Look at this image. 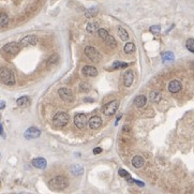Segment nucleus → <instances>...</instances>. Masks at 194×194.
I'll list each match as a JSON object with an SVG mask.
<instances>
[{"label":"nucleus","mask_w":194,"mask_h":194,"mask_svg":"<svg viewBox=\"0 0 194 194\" xmlns=\"http://www.w3.org/2000/svg\"><path fill=\"white\" fill-rule=\"evenodd\" d=\"M69 186V180L64 176H56L50 180L48 187L53 191H62Z\"/></svg>","instance_id":"1"},{"label":"nucleus","mask_w":194,"mask_h":194,"mask_svg":"<svg viewBox=\"0 0 194 194\" xmlns=\"http://www.w3.org/2000/svg\"><path fill=\"white\" fill-rule=\"evenodd\" d=\"M0 81L8 86H13L15 84V76L9 68L2 67L0 68Z\"/></svg>","instance_id":"2"},{"label":"nucleus","mask_w":194,"mask_h":194,"mask_svg":"<svg viewBox=\"0 0 194 194\" xmlns=\"http://www.w3.org/2000/svg\"><path fill=\"white\" fill-rule=\"evenodd\" d=\"M69 120H70V117L68 114L64 113V112H59V113L56 114L55 117H54L53 123L57 128H61V127H64V125L69 122Z\"/></svg>","instance_id":"3"},{"label":"nucleus","mask_w":194,"mask_h":194,"mask_svg":"<svg viewBox=\"0 0 194 194\" xmlns=\"http://www.w3.org/2000/svg\"><path fill=\"white\" fill-rule=\"evenodd\" d=\"M119 106V101L114 100L110 101L108 103H106L102 107V112H103L104 115H107V116H112L114 114L116 113V110H118Z\"/></svg>","instance_id":"4"},{"label":"nucleus","mask_w":194,"mask_h":194,"mask_svg":"<svg viewBox=\"0 0 194 194\" xmlns=\"http://www.w3.org/2000/svg\"><path fill=\"white\" fill-rule=\"evenodd\" d=\"M84 52H85V55H86L91 61H93V62H99V61L101 60L100 53H99L94 47L88 45V46L85 47Z\"/></svg>","instance_id":"5"},{"label":"nucleus","mask_w":194,"mask_h":194,"mask_svg":"<svg viewBox=\"0 0 194 194\" xmlns=\"http://www.w3.org/2000/svg\"><path fill=\"white\" fill-rule=\"evenodd\" d=\"M19 50H21V45H19V43H16V42L6 43L2 47V53L10 54V55H16L17 53H19Z\"/></svg>","instance_id":"6"},{"label":"nucleus","mask_w":194,"mask_h":194,"mask_svg":"<svg viewBox=\"0 0 194 194\" xmlns=\"http://www.w3.org/2000/svg\"><path fill=\"white\" fill-rule=\"evenodd\" d=\"M39 42V39L38 37H35V35H26L24 38L21 40L19 42V45L23 47H27V46H35L37 45Z\"/></svg>","instance_id":"7"},{"label":"nucleus","mask_w":194,"mask_h":194,"mask_svg":"<svg viewBox=\"0 0 194 194\" xmlns=\"http://www.w3.org/2000/svg\"><path fill=\"white\" fill-rule=\"evenodd\" d=\"M58 94L66 102H72L74 100V96H73L72 91L70 90L69 88H60V89H58Z\"/></svg>","instance_id":"8"},{"label":"nucleus","mask_w":194,"mask_h":194,"mask_svg":"<svg viewBox=\"0 0 194 194\" xmlns=\"http://www.w3.org/2000/svg\"><path fill=\"white\" fill-rule=\"evenodd\" d=\"M74 123L78 129H84L88 123L87 117L84 114H77L74 117Z\"/></svg>","instance_id":"9"},{"label":"nucleus","mask_w":194,"mask_h":194,"mask_svg":"<svg viewBox=\"0 0 194 194\" xmlns=\"http://www.w3.org/2000/svg\"><path fill=\"white\" fill-rule=\"evenodd\" d=\"M24 135H25V138H27V139H33V138H38L40 136L41 131L35 127H30L26 130Z\"/></svg>","instance_id":"10"},{"label":"nucleus","mask_w":194,"mask_h":194,"mask_svg":"<svg viewBox=\"0 0 194 194\" xmlns=\"http://www.w3.org/2000/svg\"><path fill=\"white\" fill-rule=\"evenodd\" d=\"M83 74L86 76H89V77H96L98 75V70L97 68H94L92 66H85L81 70Z\"/></svg>","instance_id":"11"},{"label":"nucleus","mask_w":194,"mask_h":194,"mask_svg":"<svg viewBox=\"0 0 194 194\" xmlns=\"http://www.w3.org/2000/svg\"><path fill=\"white\" fill-rule=\"evenodd\" d=\"M88 123H89V127L92 130H97V129H99L102 125V119L99 116H92L89 119Z\"/></svg>","instance_id":"12"},{"label":"nucleus","mask_w":194,"mask_h":194,"mask_svg":"<svg viewBox=\"0 0 194 194\" xmlns=\"http://www.w3.org/2000/svg\"><path fill=\"white\" fill-rule=\"evenodd\" d=\"M133 81H134V74L131 70H128L125 73V76H123V84H125V87H131Z\"/></svg>","instance_id":"13"},{"label":"nucleus","mask_w":194,"mask_h":194,"mask_svg":"<svg viewBox=\"0 0 194 194\" xmlns=\"http://www.w3.org/2000/svg\"><path fill=\"white\" fill-rule=\"evenodd\" d=\"M31 164L35 166V169H44L46 167L47 162L46 160L44 158H35V159L31 161Z\"/></svg>","instance_id":"14"},{"label":"nucleus","mask_w":194,"mask_h":194,"mask_svg":"<svg viewBox=\"0 0 194 194\" xmlns=\"http://www.w3.org/2000/svg\"><path fill=\"white\" fill-rule=\"evenodd\" d=\"M181 83L179 81H172L171 83L169 84V92H172V93H177L179 91L181 90Z\"/></svg>","instance_id":"15"},{"label":"nucleus","mask_w":194,"mask_h":194,"mask_svg":"<svg viewBox=\"0 0 194 194\" xmlns=\"http://www.w3.org/2000/svg\"><path fill=\"white\" fill-rule=\"evenodd\" d=\"M145 164V160L142 156H135L132 159V165L134 166L135 169H142Z\"/></svg>","instance_id":"16"},{"label":"nucleus","mask_w":194,"mask_h":194,"mask_svg":"<svg viewBox=\"0 0 194 194\" xmlns=\"http://www.w3.org/2000/svg\"><path fill=\"white\" fill-rule=\"evenodd\" d=\"M147 103V98L141 94V96H137V97L134 99V105L138 108H142V107H144Z\"/></svg>","instance_id":"17"},{"label":"nucleus","mask_w":194,"mask_h":194,"mask_svg":"<svg viewBox=\"0 0 194 194\" xmlns=\"http://www.w3.org/2000/svg\"><path fill=\"white\" fill-rule=\"evenodd\" d=\"M16 104H17V106H19V107H26L30 104V99H29V97H27V96H23V97L18 98V99L16 100Z\"/></svg>","instance_id":"18"},{"label":"nucleus","mask_w":194,"mask_h":194,"mask_svg":"<svg viewBox=\"0 0 194 194\" xmlns=\"http://www.w3.org/2000/svg\"><path fill=\"white\" fill-rule=\"evenodd\" d=\"M117 29H118L119 38L121 39L122 41H128L129 40V33H128V31H127V30H125L123 27H120V26H119Z\"/></svg>","instance_id":"19"},{"label":"nucleus","mask_w":194,"mask_h":194,"mask_svg":"<svg viewBox=\"0 0 194 194\" xmlns=\"http://www.w3.org/2000/svg\"><path fill=\"white\" fill-rule=\"evenodd\" d=\"M71 172L73 173V175L79 176L84 173V169H83V166L79 165V164H75V165H73L72 167H71Z\"/></svg>","instance_id":"20"},{"label":"nucleus","mask_w":194,"mask_h":194,"mask_svg":"<svg viewBox=\"0 0 194 194\" xmlns=\"http://www.w3.org/2000/svg\"><path fill=\"white\" fill-rule=\"evenodd\" d=\"M86 30L89 33H93V32L98 31L99 30V25L98 23H89L87 26H86Z\"/></svg>","instance_id":"21"},{"label":"nucleus","mask_w":194,"mask_h":194,"mask_svg":"<svg viewBox=\"0 0 194 194\" xmlns=\"http://www.w3.org/2000/svg\"><path fill=\"white\" fill-rule=\"evenodd\" d=\"M149 98H150L151 102H154V103H158V102L161 100V93H160L159 91H151Z\"/></svg>","instance_id":"22"},{"label":"nucleus","mask_w":194,"mask_h":194,"mask_svg":"<svg viewBox=\"0 0 194 194\" xmlns=\"http://www.w3.org/2000/svg\"><path fill=\"white\" fill-rule=\"evenodd\" d=\"M9 25V16L6 13H0V27H6Z\"/></svg>","instance_id":"23"},{"label":"nucleus","mask_w":194,"mask_h":194,"mask_svg":"<svg viewBox=\"0 0 194 194\" xmlns=\"http://www.w3.org/2000/svg\"><path fill=\"white\" fill-rule=\"evenodd\" d=\"M98 8H96V6H92V8H90V9H88L86 12H85V16L87 17V18H91V17H93V16H96L98 14Z\"/></svg>","instance_id":"24"},{"label":"nucleus","mask_w":194,"mask_h":194,"mask_svg":"<svg viewBox=\"0 0 194 194\" xmlns=\"http://www.w3.org/2000/svg\"><path fill=\"white\" fill-rule=\"evenodd\" d=\"M104 42H105L110 47H115L117 45V42H116V40H115V38H114L113 35H110L104 39Z\"/></svg>","instance_id":"25"},{"label":"nucleus","mask_w":194,"mask_h":194,"mask_svg":"<svg viewBox=\"0 0 194 194\" xmlns=\"http://www.w3.org/2000/svg\"><path fill=\"white\" fill-rule=\"evenodd\" d=\"M175 56H174V54L172 52H165V53L162 54V60L164 62H167V61H172L174 60Z\"/></svg>","instance_id":"26"},{"label":"nucleus","mask_w":194,"mask_h":194,"mask_svg":"<svg viewBox=\"0 0 194 194\" xmlns=\"http://www.w3.org/2000/svg\"><path fill=\"white\" fill-rule=\"evenodd\" d=\"M119 175L121 176V177H123V178H125L127 180H128L129 182H133L134 181V179H132L131 178V176H130V174H129L125 169H119Z\"/></svg>","instance_id":"27"},{"label":"nucleus","mask_w":194,"mask_h":194,"mask_svg":"<svg viewBox=\"0 0 194 194\" xmlns=\"http://www.w3.org/2000/svg\"><path fill=\"white\" fill-rule=\"evenodd\" d=\"M135 50V45L134 43H132V42H129L125 45V54H131L132 52H134Z\"/></svg>","instance_id":"28"},{"label":"nucleus","mask_w":194,"mask_h":194,"mask_svg":"<svg viewBox=\"0 0 194 194\" xmlns=\"http://www.w3.org/2000/svg\"><path fill=\"white\" fill-rule=\"evenodd\" d=\"M129 66V63L127 62H121V61H115L113 63L112 68L113 69H123V68H127Z\"/></svg>","instance_id":"29"},{"label":"nucleus","mask_w":194,"mask_h":194,"mask_svg":"<svg viewBox=\"0 0 194 194\" xmlns=\"http://www.w3.org/2000/svg\"><path fill=\"white\" fill-rule=\"evenodd\" d=\"M186 46L191 53L194 54V39H188L186 42Z\"/></svg>","instance_id":"30"},{"label":"nucleus","mask_w":194,"mask_h":194,"mask_svg":"<svg viewBox=\"0 0 194 194\" xmlns=\"http://www.w3.org/2000/svg\"><path fill=\"white\" fill-rule=\"evenodd\" d=\"M98 35H99V37H100L102 40H104V39L106 38L107 35H110L108 33V31H107L106 29H104V28H100L99 30H98Z\"/></svg>","instance_id":"31"},{"label":"nucleus","mask_w":194,"mask_h":194,"mask_svg":"<svg viewBox=\"0 0 194 194\" xmlns=\"http://www.w3.org/2000/svg\"><path fill=\"white\" fill-rule=\"evenodd\" d=\"M59 60V57H58V55L57 54H53L52 56L48 58V60H47V62L48 63H55V62H57Z\"/></svg>","instance_id":"32"},{"label":"nucleus","mask_w":194,"mask_h":194,"mask_svg":"<svg viewBox=\"0 0 194 194\" xmlns=\"http://www.w3.org/2000/svg\"><path fill=\"white\" fill-rule=\"evenodd\" d=\"M150 31L154 32V33H158V32L161 31V27L159 25H156V26H151L150 27Z\"/></svg>","instance_id":"33"},{"label":"nucleus","mask_w":194,"mask_h":194,"mask_svg":"<svg viewBox=\"0 0 194 194\" xmlns=\"http://www.w3.org/2000/svg\"><path fill=\"white\" fill-rule=\"evenodd\" d=\"M101 152H102V148L97 147V148H94L93 149V154H101Z\"/></svg>","instance_id":"34"},{"label":"nucleus","mask_w":194,"mask_h":194,"mask_svg":"<svg viewBox=\"0 0 194 194\" xmlns=\"http://www.w3.org/2000/svg\"><path fill=\"white\" fill-rule=\"evenodd\" d=\"M122 131L125 132V133L130 132V127H128V125H123V127H122Z\"/></svg>","instance_id":"35"},{"label":"nucleus","mask_w":194,"mask_h":194,"mask_svg":"<svg viewBox=\"0 0 194 194\" xmlns=\"http://www.w3.org/2000/svg\"><path fill=\"white\" fill-rule=\"evenodd\" d=\"M6 107V103L3 101H0V110H3Z\"/></svg>","instance_id":"36"}]
</instances>
